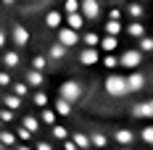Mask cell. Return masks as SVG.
<instances>
[{"instance_id":"6da1fadb","label":"cell","mask_w":153,"mask_h":150,"mask_svg":"<svg viewBox=\"0 0 153 150\" xmlns=\"http://www.w3.org/2000/svg\"><path fill=\"white\" fill-rule=\"evenodd\" d=\"M106 92L111 95V98H124V95H129V87H127V76L108 71V76H106Z\"/></svg>"},{"instance_id":"7a4b0ae2","label":"cell","mask_w":153,"mask_h":150,"mask_svg":"<svg viewBox=\"0 0 153 150\" xmlns=\"http://www.w3.org/2000/svg\"><path fill=\"white\" fill-rule=\"evenodd\" d=\"M58 98L69 100V103H76V100L82 98V84L74 82V79H66V82L61 84V90H58Z\"/></svg>"},{"instance_id":"3957f363","label":"cell","mask_w":153,"mask_h":150,"mask_svg":"<svg viewBox=\"0 0 153 150\" xmlns=\"http://www.w3.org/2000/svg\"><path fill=\"white\" fill-rule=\"evenodd\" d=\"M56 42H61L63 47H69V50H71L76 42H82V34H79L76 29H71V27H61L58 34H56Z\"/></svg>"},{"instance_id":"277c9868","label":"cell","mask_w":153,"mask_h":150,"mask_svg":"<svg viewBox=\"0 0 153 150\" xmlns=\"http://www.w3.org/2000/svg\"><path fill=\"white\" fill-rule=\"evenodd\" d=\"M11 40H13L16 47H27V42H29V32H27V27L13 24V29H11Z\"/></svg>"},{"instance_id":"5b68a950","label":"cell","mask_w":153,"mask_h":150,"mask_svg":"<svg viewBox=\"0 0 153 150\" xmlns=\"http://www.w3.org/2000/svg\"><path fill=\"white\" fill-rule=\"evenodd\" d=\"M143 61V50H124L122 53V66L124 69H137Z\"/></svg>"},{"instance_id":"8992f818","label":"cell","mask_w":153,"mask_h":150,"mask_svg":"<svg viewBox=\"0 0 153 150\" xmlns=\"http://www.w3.org/2000/svg\"><path fill=\"white\" fill-rule=\"evenodd\" d=\"M100 58H103V55H100L98 47H85V50L79 53V63H82V66H95Z\"/></svg>"},{"instance_id":"52a82bcc","label":"cell","mask_w":153,"mask_h":150,"mask_svg":"<svg viewBox=\"0 0 153 150\" xmlns=\"http://www.w3.org/2000/svg\"><path fill=\"white\" fill-rule=\"evenodd\" d=\"M114 140L119 142V148H132L137 137H135L132 129H116V132H114Z\"/></svg>"},{"instance_id":"ba28073f","label":"cell","mask_w":153,"mask_h":150,"mask_svg":"<svg viewBox=\"0 0 153 150\" xmlns=\"http://www.w3.org/2000/svg\"><path fill=\"white\" fill-rule=\"evenodd\" d=\"M63 18H66V13H63V11H48L45 13V27L48 29H61L63 27Z\"/></svg>"},{"instance_id":"9c48e42d","label":"cell","mask_w":153,"mask_h":150,"mask_svg":"<svg viewBox=\"0 0 153 150\" xmlns=\"http://www.w3.org/2000/svg\"><path fill=\"white\" fill-rule=\"evenodd\" d=\"M82 16L85 18H90V21H95L98 16H100V5H98V0H82Z\"/></svg>"},{"instance_id":"30bf717a","label":"cell","mask_w":153,"mask_h":150,"mask_svg":"<svg viewBox=\"0 0 153 150\" xmlns=\"http://www.w3.org/2000/svg\"><path fill=\"white\" fill-rule=\"evenodd\" d=\"M24 82L29 84L32 90H42V84H45V74H42V71H37V69H29Z\"/></svg>"},{"instance_id":"8fae6325","label":"cell","mask_w":153,"mask_h":150,"mask_svg":"<svg viewBox=\"0 0 153 150\" xmlns=\"http://www.w3.org/2000/svg\"><path fill=\"white\" fill-rule=\"evenodd\" d=\"M127 87H129V92H140L143 87H145V76L140 74V71L127 74Z\"/></svg>"},{"instance_id":"7c38bea8","label":"cell","mask_w":153,"mask_h":150,"mask_svg":"<svg viewBox=\"0 0 153 150\" xmlns=\"http://www.w3.org/2000/svg\"><path fill=\"white\" fill-rule=\"evenodd\" d=\"M0 61H3L5 69H16V66L21 63V55H19V50H5V53L0 55Z\"/></svg>"},{"instance_id":"4fadbf2b","label":"cell","mask_w":153,"mask_h":150,"mask_svg":"<svg viewBox=\"0 0 153 150\" xmlns=\"http://www.w3.org/2000/svg\"><path fill=\"white\" fill-rule=\"evenodd\" d=\"M66 55H69V47H63L61 42H56V45L48 47V58L50 61H63Z\"/></svg>"},{"instance_id":"5bb4252c","label":"cell","mask_w":153,"mask_h":150,"mask_svg":"<svg viewBox=\"0 0 153 150\" xmlns=\"http://www.w3.org/2000/svg\"><path fill=\"white\" fill-rule=\"evenodd\" d=\"M116 47H119L116 34H103V37H100V50H103V53H114Z\"/></svg>"},{"instance_id":"9a60e30c","label":"cell","mask_w":153,"mask_h":150,"mask_svg":"<svg viewBox=\"0 0 153 150\" xmlns=\"http://www.w3.org/2000/svg\"><path fill=\"white\" fill-rule=\"evenodd\" d=\"M85 21H87V18L82 16V11H79V13H66V27H71V29H76V32L85 27Z\"/></svg>"},{"instance_id":"2e32d148","label":"cell","mask_w":153,"mask_h":150,"mask_svg":"<svg viewBox=\"0 0 153 150\" xmlns=\"http://www.w3.org/2000/svg\"><path fill=\"white\" fill-rule=\"evenodd\" d=\"M40 121H42L45 126H56V124H58V113H56V108H42Z\"/></svg>"},{"instance_id":"e0dca14e","label":"cell","mask_w":153,"mask_h":150,"mask_svg":"<svg viewBox=\"0 0 153 150\" xmlns=\"http://www.w3.org/2000/svg\"><path fill=\"white\" fill-rule=\"evenodd\" d=\"M71 105H74V103H69V100H63V98H56L53 108H56L58 116H71Z\"/></svg>"},{"instance_id":"ac0fdd59","label":"cell","mask_w":153,"mask_h":150,"mask_svg":"<svg viewBox=\"0 0 153 150\" xmlns=\"http://www.w3.org/2000/svg\"><path fill=\"white\" fill-rule=\"evenodd\" d=\"M21 103H24V98H19V95H13V92L3 98V108H11V111H19Z\"/></svg>"},{"instance_id":"d6986e66","label":"cell","mask_w":153,"mask_h":150,"mask_svg":"<svg viewBox=\"0 0 153 150\" xmlns=\"http://www.w3.org/2000/svg\"><path fill=\"white\" fill-rule=\"evenodd\" d=\"M127 34L135 37V40H140V37H145V27H143L140 21H129V24H127Z\"/></svg>"},{"instance_id":"ffe728a7","label":"cell","mask_w":153,"mask_h":150,"mask_svg":"<svg viewBox=\"0 0 153 150\" xmlns=\"http://www.w3.org/2000/svg\"><path fill=\"white\" fill-rule=\"evenodd\" d=\"M71 140L76 142V148H79V150H90V148H92V140H90L87 134H82V132H74Z\"/></svg>"},{"instance_id":"44dd1931","label":"cell","mask_w":153,"mask_h":150,"mask_svg":"<svg viewBox=\"0 0 153 150\" xmlns=\"http://www.w3.org/2000/svg\"><path fill=\"white\" fill-rule=\"evenodd\" d=\"M21 126H27L29 132L37 134V132H40V116H29V113H27V116L21 119Z\"/></svg>"},{"instance_id":"7402d4cb","label":"cell","mask_w":153,"mask_h":150,"mask_svg":"<svg viewBox=\"0 0 153 150\" xmlns=\"http://www.w3.org/2000/svg\"><path fill=\"white\" fill-rule=\"evenodd\" d=\"M127 13H129L132 21H140V16H143V5L135 3V0H129V3H127Z\"/></svg>"},{"instance_id":"603a6c76","label":"cell","mask_w":153,"mask_h":150,"mask_svg":"<svg viewBox=\"0 0 153 150\" xmlns=\"http://www.w3.org/2000/svg\"><path fill=\"white\" fill-rule=\"evenodd\" d=\"M16 132H8V129H0V142L5 145V148H16Z\"/></svg>"},{"instance_id":"cb8c5ba5","label":"cell","mask_w":153,"mask_h":150,"mask_svg":"<svg viewBox=\"0 0 153 150\" xmlns=\"http://www.w3.org/2000/svg\"><path fill=\"white\" fill-rule=\"evenodd\" d=\"M100 63H103V66H106L108 71H114V69H116V66H122V58H116V55H114V53H106V55H103V58H100Z\"/></svg>"},{"instance_id":"d4e9b609","label":"cell","mask_w":153,"mask_h":150,"mask_svg":"<svg viewBox=\"0 0 153 150\" xmlns=\"http://www.w3.org/2000/svg\"><path fill=\"white\" fill-rule=\"evenodd\" d=\"M50 137H53V140H61V142H63V140H69L71 134H69V129H66V126L56 124V126H50Z\"/></svg>"},{"instance_id":"484cf974","label":"cell","mask_w":153,"mask_h":150,"mask_svg":"<svg viewBox=\"0 0 153 150\" xmlns=\"http://www.w3.org/2000/svg\"><path fill=\"white\" fill-rule=\"evenodd\" d=\"M90 140H92V148L103 150V148H108V140H111V137H106L103 132H95V134H90Z\"/></svg>"},{"instance_id":"4316f807","label":"cell","mask_w":153,"mask_h":150,"mask_svg":"<svg viewBox=\"0 0 153 150\" xmlns=\"http://www.w3.org/2000/svg\"><path fill=\"white\" fill-rule=\"evenodd\" d=\"M82 42H85V47H100V34L87 32V34H82Z\"/></svg>"},{"instance_id":"83f0119b","label":"cell","mask_w":153,"mask_h":150,"mask_svg":"<svg viewBox=\"0 0 153 150\" xmlns=\"http://www.w3.org/2000/svg\"><path fill=\"white\" fill-rule=\"evenodd\" d=\"M29 84H27V82H24V79H21V82H13V95H19V98H29Z\"/></svg>"},{"instance_id":"f1b7e54d","label":"cell","mask_w":153,"mask_h":150,"mask_svg":"<svg viewBox=\"0 0 153 150\" xmlns=\"http://www.w3.org/2000/svg\"><path fill=\"white\" fill-rule=\"evenodd\" d=\"M122 32H124L122 21H114V18H108V21H106V34H116V37H119Z\"/></svg>"},{"instance_id":"f546056e","label":"cell","mask_w":153,"mask_h":150,"mask_svg":"<svg viewBox=\"0 0 153 150\" xmlns=\"http://www.w3.org/2000/svg\"><path fill=\"white\" fill-rule=\"evenodd\" d=\"M32 103L40 105V108H48V95L42 90H34V92H32Z\"/></svg>"},{"instance_id":"4dcf8cb0","label":"cell","mask_w":153,"mask_h":150,"mask_svg":"<svg viewBox=\"0 0 153 150\" xmlns=\"http://www.w3.org/2000/svg\"><path fill=\"white\" fill-rule=\"evenodd\" d=\"M82 0H63V13H79Z\"/></svg>"},{"instance_id":"1f68e13d","label":"cell","mask_w":153,"mask_h":150,"mask_svg":"<svg viewBox=\"0 0 153 150\" xmlns=\"http://www.w3.org/2000/svg\"><path fill=\"white\" fill-rule=\"evenodd\" d=\"M48 55H34V58H32V69H37V71H45L48 69Z\"/></svg>"},{"instance_id":"d6a6232c","label":"cell","mask_w":153,"mask_h":150,"mask_svg":"<svg viewBox=\"0 0 153 150\" xmlns=\"http://www.w3.org/2000/svg\"><path fill=\"white\" fill-rule=\"evenodd\" d=\"M140 140L153 148V126H143V129H140Z\"/></svg>"},{"instance_id":"836d02e7","label":"cell","mask_w":153,"mask_h":150,"mask_svg":"<svg viewBox=\"0 0 153 150\" xmlns=\"http://www.w3.org/2000/svg\"><path fill=\"white\" fill-rule=\"evenodd\" d=\"M132 116H135V119H148L145 103H135V105H132Z\"/></svg>"},{"instance_id":"e575fe53","label":"cell","mask_w":153,"mask_h":150,"mask_svg":"<svg viewBox=\"0 0 153 150\" xmlns=\"http://www.w3.org/2000/svg\"><path fill=\"white\" fill-rule=\"evenodd\" d=\"M137 50H143V53H153V37H140V47Z\"/></svg>"},{"instance_id":"d590c367","label":"cell","mask_w":153,"mask_h":150,"mask_svg":"<svg viewBox=\"0 0 153 150\" xmlns=\"http://www.w3.org/2000/svg\"><path fill=\"white\" fill-rule=\"evenodd\" d=\"M0 87H13V76L8 74V69L0 71Z\"/></svg>"},{"instance_id":"8d00e7d4","label":"cell","mask_w":153,"mask_h":150,"mask_svg":"<svg viewBox=\"0 0 153 150\" xmlns=\"http://www.w3.org/2000/svg\"><path fill=\"white\" fill-rule=\"evenodd\" d=\"M16 137H19V140H24V142H29L32 137H34V132H29L27 126H19V129H16Z\"/></svg>"},{"instance_id":"74e56055","label":"cell","mask_w":153,"mask_h":150,"mask_svg":"<svg viewBox=\"0 0 153 150\" xmlns=\"http://www.w3.org/2000/svg\"><path fill=\"white\" fill-rule=\"evenodd\" d=\"M0 119H3V124H11L13 121V111L11 108H0Z\"/></svg>"},{"instance_id":"f35d334b","label":"cell","mask_w":153,"mask_h":150,"mask_svg":"<svg viewBox=\"0 0 153 150\" xmlns=\"http://www.w3.org/2000/svg\"><path fill=\"white\" fill-rule=\"evenodd\" d=\"M122 8H111V11H108V18H114V21H122Z\"/></svg>"},{"instance_id":"ab89813d","label":"cell","mask_w":153,"mask_h":150,"mask_svg":"<svg viewBox=\"0 0 153 150\" xmlns=\"http://www.w3.org/2000/svg\"><path fill=\"white\" fill-rule=\"evenodd\" d=\"M34 150H53V145L45 142V140H37V142H34Z\"/></svg>"},{"instance_id":"60d3db41","label":"cell","mask_w":153,"mask_h":150,"mask_svg":"<svg viewBox=\"0 0 153 150\" xmlns=\"http://www.w3.org/2000/svg\"><path fill=\"white\" fill-rule=\"evenodd\" d=\"M61 145H63V150H79V148H76V142L71 140V137H69V140H63Z\"/></svg>"},{"instance_id":"b9f144b4","label":"cell","mask_w":153,"mask_h":150,"mask_svg":"<svg viewBox=\"0 0 153 150\" xmlns=\"http://www.w3.org/2000/svg\"><path fill=\"white\" fill-rule=\"evenodd\" d=\"M145 111H148V119H153V98L145 100Z\"/></svg>"},{"instance_id":"7bdbcfd3","label":"cell","mask_w":153,"mask_h":150,"mask_svg":"<svg viewBox=\"0 0 153 150\" xmlns=\"http://www.w3.org/2000/svg\"><path fill=\"white\" fill-rule=\"evenodd\" d=\"M5 40H8V34H5V29H0V50L5 47Z\"/></svg>"},{"instance_id":"ee69618b","label":"cell","mask_w":153,"mask_h":150,"mask_svg":"<svg viewBox=\"0 0 153 150\" xmlns=\"http://www.w3.org/2000/svg\"><path fill=\"white\" fill-rule=\"evenodd\" d=\"M16 150H34V148H29V145H16Z\"/></svg>"},{"instance_id":"f6af8a7d","label":"cell","mask_w":153,"mask_h":150,"mask_svg":"<svg viewBox=\"0 0 153 150\" xmlns=\"http://www.w3.org/2000/svg\"><path fill=\"white\" fill-rule=\"evenodd\" d=\"M0 3H3V5H13L16 0H0Z\"/></svg>"},{"instance_id":"bcb514c9","label":"cell","mask_w":153,"mask_h":150,"mask_svg":"<svg viewBox=\"0 0 153 150\" xmlns=\"http://www.w3.org/2000/svg\"><path fill=\"white\" fill-rule=\"evenodd\" d=\"M3 126H5V124H3V119H0V129H3Z\"/></svg>"},{"instance_id":"7dc6e473","label":"cell","mask_w":153,"mask_h":150,"mask_svg":"<svg viewBox=\"0 0 153 150\" xmlns=\"http://www.w3.org/2000/svg\"><path fill=\"white\" fill-rule=\"evenodd\" d=\"M0 150H5V145H3V142H0Z\"/></svg>"},{"instance_id":"c3c4849f","label":"cell","mask_w":153,"mask_h":150,"mask_svg":"<svg viewBox=\"0 0 153 150\" xmlns=\"http://www.w3.org/2000/svg\"><path fill=\"white\" fill-rule=\"evenodd\" d=\"M119 150H132V148H119Z\"/></svg>"}]
</instances>
